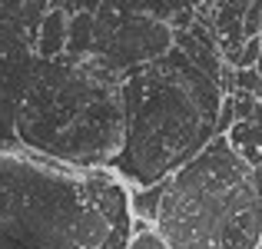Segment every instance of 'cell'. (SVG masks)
<instances>
[{"mask_svg": "<svg viewBox=\"0 0 262 249\" xmlns=\"http://www.w3.org/2000/svg\"><path fill=\"white\" fill-rule=\"evenodd\" d=\"M129 190L33 150H0V249H126Z\"/></svg>", "mask_w": 262, "mask_h": 249, "instance_id": "obj_1", "label": "cell"}, {"mask_svg": "<svg viewBox=\"0 0 262 249\" xmlns=\"http://www.w3.org/2000/svg\"><path fill=\"white\" fill-rule=\"evenodd\" d=\"M120 103L123 140L110 173L126 190H146L209 147L223 90L179 50H169L153 64L123 73Z\"/></svg>", "mask_w": 262, "mask_h": 249, "instance_id": "obj_2", "label": "cell"}, {"mask_svg": "<svg viewBox=\"0 0 262 249\" xmlns=\"http://www.w3.org/2000/svg\"><path fill=\"white\" fill-rule=\"evenodd\" d=\"M120 80L96 57L37 60L17 107V143L77 170H110L123 140Z\"/></svg>", "mask_w": 262, "mask_h": 249, "instance_id": "obj_3", "label": "cell"}, {"mask_svg": "<svg viewBox=\"0 0 262 249\" xmlns=\"http://www.w3.org/2000/svg\"><path fill=\"white\" fill-rule=\"evenodd\" d=\"M153 230L169 249H259L256 173L226 136H212L203 153L163 179Z\"/></svg>", "mask_w": 262, "mask_h": 249, "instance_id": "obj_4", "label": "cell"}, {"mask_svg": "<svg viewBox=\"0 0 262 249\" xmlns=\"http://www.w3.org/2000/svg\"><path fill=\"white\" fill-rule=\"evenodd\" d=\"M173 50V33L129 4H96L93 7V53L106 70L129 73Z\"/></svg>", "mask_w": 262, "mask_h": 249, "instance_id": "obj_5", "label": "cell"}, {"mask_svg": "<svg viewBox=\"0 0 262 249\" xmlns=\"http://www.w3.org/2000/svg\"><path fill=\"white\" fill-rule=\"evenodd\" d=\"M47 10V0H0V30H13L33 44V33Z\"/></svg>", "mask_w": 262, "mask_h": 249, "instance_id": "obj_6", "label": "cell"}, {"mask_svg": "<svg viewBox=\"0 0 262 249\" xmlns=\"http://www.w3.org/2000/svg\"><path fill=\"white\" fill-rule=\"evenodd\" d=\"M67 47V10L60 4H50V10L43 13L37 33H33V53L37 60H57L63 57Z\"/></svg>", "mask_w": 262, "mask_h": 249, "instance_id": "obj_7", "label": "cell"}, {"mask_svg": "<svg viewBox=\"0 0 262 249\" xmlns=\"http://www.w3.org/2000/svg\"><path fill=\"white\" fill-rule=\"evenodd\" d=\"M160 196H163V183L146 186V190H129V216L136 223H156V210H160Z\"/></svg>", "mask_w": 262, "mask_h": 249, "instance_id": "obj_8", "label": "cell"}, {"mask_svg": "<svg viewBox=\"0 0 262 249\" xmlns=\"http://www.w3.org/2000/svg\"><path fill=\"white\" fill-rule=\"evenodd\" d=\"M17 107L10 93L0 90V150L4 147H17V133H13V123H17Z\"/></svg>", "mask_w": 262, "mask_h": 249, "instance_id": "obj_9", "label": "cell"}, {"mask_svg": "<svg viewBox=\"0 0 262 249\" xmlns=\"http://www.w3.org/2000/svg\"><path fill=\"white\" fill-rule=\"evenodd\" d=\"M126 249H169V246H166V239H163L149 223H136V219H133Z\"/></svg>", "mask_w": 262, "mask_h": 249, "instance_id": "obj_10", "label": "cell"}, {"mask_svg": "<svg viewBox=\"0 0 262 249\" xmlns=\"http://www.w3.org/2000/svg\"><path fill=\"white\" fill-rule=\"evenodd\" d=\"M243 37H246V40L262 37V0L246 4V13H243Z\"/></svg>", "mask_w": 262, "mask_h": 249, "instance_id": "obj_11", "label": "cell"}, {"mask_svg": "<svg viewBox=\"0 0 262 249\" xmlns=\"http://www.w3.org/2000/svg\"><path fill=\"white\" fill-rule=\"evenodd\" d=\"M259 57H262V37H256V40H246V44H243V50H239L236 70H256V67H259Z\"/></svg>", "mask_w": 262, "mask_h": 249, "instance_id": "obj_12", "label": "cell"}, {"mask_svg": "<svg viewBox=\"0 0 262 249\" xmlns=\"http://www.w3.org/2000/svg\"><path fill=\"white\" fill-rule=\"evenodd\" d=\"M232 123H236V113H232V96H223V107H219V116H216V136H226Z\"/></svg>", "mask_w": 262, "mask_h": 249, "instance_id": "obj_13", "label": "cell"}]
</instances>
